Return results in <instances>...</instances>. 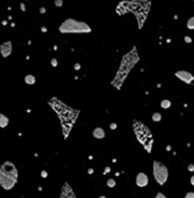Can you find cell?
<instances>
[{"mask_svg": "<svg viewBox=\"0 0 194 198\" xmlns=\"http://www.w3.org/2000/svg\"><path fill=\"white\" fill-rule=\"evenodd\" d=\"M51 105L56 109L57 114L59 115L61 118V121H62V126H63V131H64V136H67L69 134V130L72 128V125L74 124V120L78 115V112L77 110H73L68 107H66L64 104H62L59 100H56L53 99L51 102Z\"/></svg>", "mask_w": 194, "mask_h": 198, "instance_id": "obj_1", "label": "cell"}, {"mask_svg": "<svg viewBox=\"0 0 194 198\" xmlns=\"http://www.w3.org/2000/svg\"><path fill=\"white\" fill-rule=\"evenodd\" d=\"M17 170L15 165L10 161L4 162L0 166V186L4 190H11L16 185Z\"/></svg>", "mask_w": 194, "mask_h": 198, "instance_id": "obj_2", "label": "cell"}, {"mask_svg": "<svg viewBox=\"0 0 194 198\" xmlns=\"http://www.w3.org/2000/svg\"><path fill=\"white\" fill-rule=\"evenodd\" d=\"M133 131H135V135H136V139L138 140V142L145 147L147 152H151L152 144H153V138H152L151 130L145 124H142L141 121L135 120L133 121Z\"/></svg>", "mask_w": 194, "mask_h": 198, "instance_id": "obj_3", "label": "cell"}, {"mask_svg": "<svg viewBox=\"0 0 194 198\" xmlns=\"http://www.w3.org/2000/svg\"><path fill=\"white\" fill-rule=\"evenodd\" d=\"M92 28L83 21H77L74 19H67L59 26V32L62 33H85L90 32Z\"/></svg>", "mask_w": 194, "mask_h": 198, "instance_id": "obj_4", "label": "cell"}, {"mask_svg": "<svg viewBox=\"0 0 194 198\" xmlns=\"http://www.w3.org/2000/svg\"><path fill=\"white\" fill-rule=\"evenodd\" d=\"M153 177L158 185H165L168 180V168L160 161H153Z\"/></svg>", "mask_w": 194, "mask_h": 198, "instance_id": "obj_5", "label": "cell"}, {"mask_svg": "<svg viewBox=\"0 0 194 198\" xmlns=\"http://www.w3.org/2000/svg\"><path fill=\"white\" fill-rule=\"evenodd\" d=\"M176 77L178 79H181L182 82H184V83H187V84H190L194 81V76L192 73L187 72V71H177L176 72Z\"/></svg>", "mask_w": 194, "mask_h": 198, "instance_id": "obj_6", "label": "cell"}, {"mask_svg": "<svg viewBox=\"0 0 194 198\" xmlns=\"http://www.w3.org/2000/svg\"><path fill=\"white\" fill-rule=\"evenodd\" d=\"M136 185L137 187H146L148 185V176L143 172H140L136 176Z\"/></svg>", "mask_w": 194, "mask_h": 198, "instance_id": "obj_7", "label": "cell"}, {"mask_svg": "<svg viewBox=\"0 0 194 198\" xmlns=\"http://www.w3.org/2000/svg\"><path fill=\"white\" fill-rule=\"evenodd\" d=\"M61 198H77L68 183H64V186H63V188H62Z\"/></svg>", "mask_w": 194, "mask_h": 198, "instance_id": "obj_8", "label": "cell"}, {"mask_svg": "<svg viewBox=\"0 0 194 198\" xmlns=\"http://www.w3.org/2000/svg\"><path fill=\"white\" fill-rule=\"evenodd\" d=\"M11 50H12V46H11V42H10V41H6L4 44H1V46H0V52H1V56L3 57L10 56Z\"/></svg>", "mask_w": 194, "mask_h": 198, "instance_id": "obj_9", "label": "cell"}, {"mask_svg": "<svg viewBox=\"0 0 194 198\" xmlns=\"http://www.w3.org/2000/svg\"><path fill=\"white\" fill-rule=\"evenodd\" d=\"M93 136L98 140H100V139H104L105 138V131L103 128H95L93 130Z\"/></svg>", "mask_w": 194, "mask_h": 198, "instance_id": "obj_10", "label": "cell"}, {"mask_svg": "<svg viewBox=\"0 0 194 198\" xmlns=\"http://www.w3.org/2000/svg\"><path fill=\"white\" fill-rule=\"evenodd\" d=\"M9 124V119L8 117H5L4 114L0 113V128H6Z\"/></svg>", "mask_w": 194, "mask_h": 198, "instance_id": "obj_11", "label": "cell"}, {"mask_svg": "<svg viewBox=\"0 0 194 198\" xmlns=\"http://www.w3.org/2000/svg\"><path fill=\"white\" fill-rule=\"evenodd\" d=\"M25 82L27 83V84H35V82H36V78L31 76V74H27L26 77H25Z\"/></svg>", "mask_w": 194, "mask_h": 198, "instance_id": "obj_12", "label": "cell"}, {"mask_svg": "<svg viewBox=\"0 0 194 198\" xmlns=\"http://www.w3.org/2000/svg\"><path fill=\"white\" fill-rule=\"evenodd\" d=\"M187 27L189 28V30H193L194 28V16L188 19V21H187Z\"/></svg>", "mask_w": 194, "mask_h": 198, "instance_id": "obj_13", "label": "cell"}, {"mask_svg": "<svg viewBox=\"0 0 194 198\" xmlns=\"http://www.w3.org/2000/svg\"><path fill=\"white\" fill-rule=\"evenodd\" d=\"M161 107L163 108V109H167V108H170L171 107V102L167 100V99H165V100H162L161 103Z\"/></svg>", "mask_w": 194, "mask_h": 198, "instance_id": "obj_14", "label": "cell"}, {"mask_svg": "<svg viewBox=\"0 0 194 198\" xmlns=\"http://www.w3.org/2000/svg\"><path fill=\"white\" fill-rule=\"evenodd\" d=\"M161 119H162L161 113H153V115H152V120H153V121H160Z\"/></svg>", "mask_w": 194, "mask_h": 198, "instance_id": "obj_15", "label": "cell"}, {"mask_svg": "<svg viewBox=\"0 0 194 198\" xmlns=\"http://www.w3.org/2000/svg\"><path fill=\"white\" fill-rule=\"evenodd\" d=\"M106 185H108V187H114L115 186V181H114V180H108Z\"/></svg>", "mask_w": 194, "mask_h": 198, "instance_id": "obj_16", "label": "cell"}, {"mask_svg": "<svg viewBox=\"0 0 194 198\" xmlns=\"http://www.w3.org/2000/svg\"><path fill=\"white\" fill-rule=\"evenodd\" d=\"M54 4H56V6H62L63 5V0H54Z\"/></svg>", "mask_w": 194, "mask_h": 198, "instance_id": "obj_17", "label": "cell"}, {"mask_svg": "<svg viewBox=\"0 0 194 198\" xmlns=\"http://www.w3.org/2000/svg\"><path fill=\"white\" fill-rule=\"evenodd\" d=\"M184 198H194V192H188Z\"/></svg>", "mask_w": 194, "mask_h": 198, "instance_id": "obj_18", "label": "cell"}, {"mask_svg": "<svg viewBox=\"0 0 194 198\" xmlns=\"http://www.w3.org/2000/svg\"><path fill=\"white\" fill-rule=\"evenodd\" d=\"M155 198H167V197H166V196H165L163 193H157Z\"/></svg>", "mask_w": 194, "mask_h": 198, "instance_id": "obj_19", "label": "cell"}, {"mask_svg": "<svg viewBox=\"0 0 194 198\" xmlns=\"http://www.w3.org/2000/svg\"><path fill=\"white\" fill-rule=\"evenodd\" d=\"M188 168H189V171H194V165H189Z\"/></svg>", "mask_w": 194, "mask_h": 198, "instance_id": "obj_20", "label": "cell"}, {"mask_svg": "<svg viewBox=\"0 0 194 198\" xmlns=\"http://www.w3.org/2000/svg\"><path fill=\"white\" fill-rule=\"evenodd\" d=\"M184 40H186L187 42H190V41H192V38H190V37H188V36H187L186 38H184Z\"/></svg>", "mask_w": 194, "mask_h": 198, "instance_id": "obj_21", "label": "cell"}, {"mask_svg": "<svg viewBox=\"0 0 194 198\" xmlns=\"http://www.w3.org/2000/svg\"><path fill=\"white\" fill-rule=\"evenodd\" d=\"M190 183L194 186V176H192V178H190Z\"/></svg>", "mask_w": 194, "mask_h": 198, "instance_id": "obj_22", "label": "cell"}, {"mask_svg": "<svg viewBox=\"0 0 194 198\" xmlns=\"http://www.w3.org/2000/svg\"><path fill=\"white\" fill-rule=\"evenodd\" d=\"M52 65H53V66L57 65V61H56V60H52Z\"/></svg>", "mask_w": 194, "mask_h": 198, "instance_id": "obj_23", "label": "cell"}, {"mask_svg": "<svg viewBox=\"0 0 194 198\" xmlns=\"http://www.w3.org/2000/svg\"><path fill=\"white\" fill-rule=\"evenodd\" d=\"M99 198H106V197H105V196H100V197H99Z\"/></svg>", "mask_w": 194, "mask_h": 198, "instance_id": "obj_24", "label": "cell"}]
</instances>
